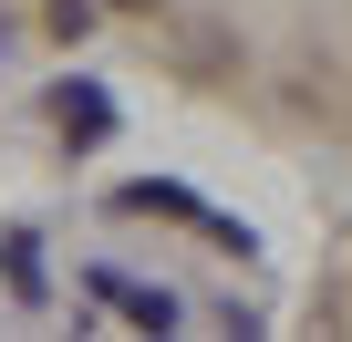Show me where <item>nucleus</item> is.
I'll use <instances>...</instances> for the list:
<instances>
[{
    "instance_id": "4",
    "label": "nucleus",
    "mask_w": 352,
    "mask_h": 342,
    "mask_svg": "<svg viewBox=\"0 0 352 342\" xmlns=\"http://www.w3.org/2000/svg\"><path fill=\"white\" fill-rule=\"evenodd\" d=\"M94 11H104V0H52V32H63V42H83V32H94Z\"/></svg>"
},
{
    "instance_id": "1",
    "label": "nucleus",
    "mask_w": 352,
    "mask_h": 342,
    "mask_svg": "<svg viewBox=\"0 0 352 342\" xmlns=\"http://www.w3.org/2000/svg\"><path fill=\"white\" fill-rule=\"evenodd\" d=\"M52 125H63V145H104V135H114L104 83H52Z\"/></svg>"
},
{
    "instance_id": "5",
    "label": "nucleus",
    "mask_w": 352,
    "mask_h": 342,
    "mask_svg": "<svg viewBox=\"0 0 352 342\" xmlns=\"http://www.w3.org/2000/svg\"><path fill=\"white\" fill-rule=\"evenodd\" d=\"M114 11H155V0H114Z\"/></svg>"
},
{
    "instance_id": "3",
    "label": "nucleus",
    "mask_w": 352,
    "mask_h": 342,
    "mask_svg": "<svg viewBox=\"0 0 352 342\" xmlns=\"http://www.w3.org/2000/svg\"><path fill=\"white\" fill-rule=\"evenodd\" d=\"M114 208H124V218H197V197H187V187H166V177H135Z\"/></svg>"
},
{
    "instance_id": "2",
    "label": "nucleus",
    "mask_w": 352,
    "mask_h": 342,
    "mask_svg": "<svg viewBox=\"0 0 352 342\" xmlns=\"http://www.w3.org/2000/svg\"><path fill=\"white\" fill-rule=\"evenodd\" d=\"M94 290H114V311H124V321H145V332H166V321H176V301H166V290H145V280H124V270H94Z\"/></svg>"
}]
</instances>
